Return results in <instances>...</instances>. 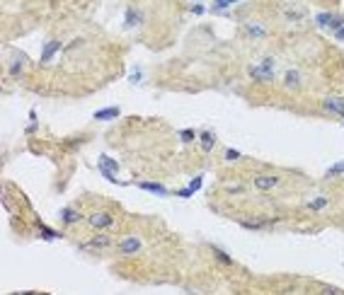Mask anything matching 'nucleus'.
<instances>
[{
  "mask_svg": "<svg viewBox=\"0 0 344 295\" xmlns=\"http://www.w3.org/2000/svg\"><path fill=\"white\" fill-rule=\"evenodd\" d=\"M342 124H344V121H342Z\"/></svg>",
  "mask_w": 344,
  "mask_h": 295,
  "instance_id": "obj_28",
  "label": "nucleus"
},
{
  "mask_svg": "<svg viewBox=\"0 0 344 295\" xmlns=\"http://www.w3.org/2000/svg\"><path fill=\"white\" fill-rule=\"evenodd\" d=\"M235 3H240V0H213L211 10H213V13H223V10H228L231 5H235Z\"/></svg>",
  "mask_w": 344,
  "mask_h": 295,
  "instance_id": "obj_20",
  "label": "nucleus"
},
{
  "mask_svg": "<svg viewBox=\"0 0 344 295\" xmlns=\"http://www.w3.org/2000/svg\"><path fill=\"white\" fill-rule=\"evenodd\" d=\"M201 184H204V177L199 174V177H194V182L189 184L187 189H179L177 196H179V198H189V196H194V194H196V191L201 189Z\"/></svg>",
  "mask_w": 344,
  "mask_h": 295,
  "instance_id": "obj_9",
  "label": "nucleus"
},
{
  "mask_svg": "<svg viewBox=\"0 0 344 295\" xmlns=\"http://www.w3.org/2000/svg\"><path fill=\"white\" fill-rule=\"evenodd\" d=\"M192 13H194V15H201V13H204V8H201V5H194Z\"/></svg>",
  "mask_w": 344,
  "mask_h": 295,
  "instance_id": "obj_27",
  "label": "nucleus"
},
{
  "mask_svg": "<svg viewBox=\"0 0 344 295\" xmlns=\"http://www.w3.org/2000/svg\"><path fill=\"white\" fill-rule=\"evenodd\" d=\"M138 189L151 191V194H155V196H167V194H170L163 184H155V182H138Z\"/></svg>",
  "mask_w": 344,
  "mask_h": 295,
  "instance_id": "obj_10",
  "label": "nucleus"
},
{
  "mask_svg": "<svg viewBox=\"0 0 344 295\" xmlns=\"http://www.w3.org/2000/svg\"><path fill=\"white\" fill-rule=\"evenodd\" d=\"M337 174H344V162H334L327 172H325V177L330 179V177H337Z\"/></svg>",
  "mask_w": 344,
  "mask_h": 295,
  "instance_id": "obj_22",
  "label": "nucleus"
},
{
  "mask_svg": "<svg viewBox=\"0 0 344 295\" xmlns=\"http://www.w3.org/2000/svg\"><path fill=\"white\" fill-rule=\"evenodd\" d=\"M119 114H122V109H119V107H104V109L95 112V119H97V121H111V119H117Z\"/></svg>",
  "mask_w": 344,
  "mask_h": 295,
  "instance_id": "obj_13",
  "label": "nucleus"
},
{
  "mask_svg": "<svg viewBox=\"0 0 344 295\" xmlns=\"http://www.w3.org/2000/svg\"><path fill=\"white\" fill-rule=\"evenodd\" d=\"M111 244V237H107V235H97V237H92L90 242H85L83 247L85 249H104V247H109Z\"/></svg>",
  "mask_w": 344,
  "mask_h": 295,
  "instance_id": "obj_11",
  "label": "nucleus"
},
{
  "mask_svg": "<svg viewBox=\"0 0 344 295\" xmlns=\"http://www.w3.org/2000/svg\"><path fill=\"white\" fill-rule=\"evenodd\" d=\"M248 34L255 37V39H262V37L267 34V27H262L260 22H252V25H248Z\"/></svg>",
  "mask_w": 344,
  "mask_h": 295,
  "instance_id": "obj_18",
  "label": "nucleus"
},
{
  "mask_svg": "<svg viewBox=\"0 0 344 295\" xmlns=\"http://www.w3.org/2000/svg\"><path fill=\"white\" fill-rule=\"evenodd\" d=\"M39 232H42L44 239H58V237H61V232H56V230H49L46 225H39Z\"/></svg>",
  "mask_w": 344,
  "mask_h": 295,
  "instance_id": "obj_23",
  "label": "nucleus"
},
{
  "mask_svg": "<svg viewBox=\"0 0 344 295\" xmlns=\"http://www.w3.org/2000/svg\"><path fill=\"white\" fill-rule=\"evenodd\" d=\"M284 85H286V87H291V90H296V87L301 85V73L293 71V68H291V71H286V75H284Z\"/></svg>",
  "mask_w": 344,
  "mask_h": 295,
  "instance_id": "obj_15",
  "label": "nucleus"
},
{
  "mask_svg": "<svg viewBox=\"0 0 344 295\" xmlns=\"http://www.w3.org/2000/svg\"><path fill=\"white\" fill-rule=\"evenodd\" d=\"M213 145H216V133H213V131H204V133H201V150H204V153H211Z\"/></svg>",
  "mask_w": 344,
  "mask_h": 295,
  "instance_id": "obj_14",
  "label": "nucleus"
},
{
  "mask_svg": "<svg viewBox=\"0 0 344 295\" xmlns=\"http://www.w3.org/2000/svg\"><path fill=\"white\" fill-rule=\"evenodd\" d=\"M269 223H276V220H243V227L245 230H262V227H267Z\"/></svg>",
  "mask_w": 344,
  "mask_h": 295,
  "instance_id": "obj_17",
  "label": "nucleus"
},
{
  "mask_svg": "<svg viewBox=\"0 0 344 295\" xmlns=\"http://www.w3.org/2000/svg\"><path fill=\"white\" fill-rule=\"evenodd\" d=\"M97 167H99V172H102V177L107 179V182H114V184H122L119 179H117V169H119V165L111 160L109 155H99V160H97Z\"/></svg>",
  "mask_w": 344,
  "mask_h": 295,
  "instance_id": "obj_2",
  "label": "nucleus"
},
{
  "mask_svg": "<svg viewBox=\"0 0 344 295\" xmlns=\"http://www.w3.org/2000/svg\"><path fill=\"white\" fill-rule=\"evenodd\" d=\"M61 220H63V225L78 223V220H80V213L73 211V208H63V211H61Z\"/></svg>",
  "mask_w": 344,
  "mask_h": 295,
  "instance_id": "obj_16",
  "label": "nucleus"
},
{
  "mask_svg": "<svg viewBox=\"0 0 344 295\" xmlns=\"http://www.w3.org/2000/svg\"><path fill=\"white\" fill-rule=\"evenodd\" d=\"M143 22V13L136 10V8H131V10H126V17H124V27H138Z\"/></svg>",
  "mask_w": 344,
  "mask_h": 295,
  "instance_id": "obj_12",
  "label": "nucleus"
},
{
  "mask_svg": "<svg viewBox=\"0 0 344 295\" xmlns=\"http://www.w3.org/2000/svg\"><path fill=\"white\" fill-rule=\"evenodd\" d=\"M58 49H61V42H46L44 44V51H42V66H46V63H49V61H51V58L56 56V54H58Z\"/></svg>",
  "mask_w": 344,
  "mask_h": 295,
  "instance_id": "obj_8",
  "label": "nucleus"
},
{
  "mask_svg": "<svg viewBox=\"0 0 344 295\" xmlns=\"http://www.w3.org/2000/svg\"><path fill=\"white\" fill-rule=\"evenodd\" d=\"M250 78L257 83H272L274 80V58H264L257 66L250 68Z\"/></svg>",
  "mask_w": 344,
  "mask_h": 295,
  "instance_id": "obj_1",
  "label": "nucleus"
},
{
  "mask_svg": "<svg viewBox=\"0 0 344 295\" xmlns=\"http://www.w3.org/2000/svg\"><path fill=\"white\" fill-rule=\"evenodd\" d=\"M252 184H255V189H260V191H272L276 184H279V177H276V174H257Z\"/></svg>",
  "mask_w": 344,
  "mask_h": 295,
  "instance_id": "obj_5",
  "label": "nucleus"
},
{
  "mask_svg": "<svg viewBox=\"0 0 344 295\" xmlns=\"http://www.w3.org/2000/svg\"><path fill=\"white\" fill-rule=\"evenodd\" d=\"M141 247H143V244H141V239L138 237H126V239L119 242V252L124 254V256H129V254H138L141 252Z\"/></svg>",
  "mask_w": 344,
  "mask_h": 295,
  "instance_id": "obj_6",
  "label": "nucleus"
},
{
  "mask_svg": "<svg viewBox=\"0 0 344 295\" xmlns=\"http://www.w3.org/2000/svg\"><path fill=\"white\" fill-rule=\"evenodd\" d=\"M211 252H213V256L218 259L220 264H228V266L233 264V259H231V254H225V252H223V249H220V247H216V244L211 247Z\"/></svg>",
  "mask_w": 344,
  "mask_h": 295,
  "instance_id": "obj_19",
  "label": "nucleus"
},
{
  "mask_svg": "<svg viewBox=\"0 0 344 295\" xmlns=\"http://www.w3.org/2000/svg\"><path fill=\"white\" fill-rule=\"evenodd\" d=\"M240 157H243V155H240V150H235V148H228V150H225V160H228V162H235V160H240Z\"/></svg>",
  "mask_w": 344,
  "mask_h": 295,
  "instance_id": "obj_25",
  "label": "nucleus"
},
{
  "mask_svg": "<svg viewBox=\"0 0 344 295\" xmlns=\"http://www.w3.org/2000/svg\"><path fill=\"white\" fill-rule=\"evenodd\" d=\"M334 37H337V39H339V42H344V25L339 29H337V32H334Z\"/></svg>",
  "mask_w": 344,
  "mask_h": 295,
  "instance_id": "obj_26",
  "label": "nucleus"
},
{
  "mask_svg": "<svg viewBox=\"0 0 344 295\" xmlns=\"http://www.w3.org/2000/svg\"><path fill=\"white\" fill-rule=\"evenodd\" d=\"M87 223H90V227H97V230H109L111 225H114V218H111L109 213H92L87 218Z\"/></svg>",
  "mask_w": 344,
  "mask_h": 295,
  "instance_id": "obj_4",
  "label": "nucleus"
},
{
  "mask_svg": "<svg viewBox=\"0 0 344 295\" xmlns=\"http://www.w3.org/2000/svg\"><path fill=\"white\" fill-rule=\"evenodd\" d=\"M315 25L322 29H332V32H337V29L344 25V17L337 13H317L315 15Z\"/></svg>",
  "mask_w": 344,
  "mask_h": 295,
  "instance_id": "obj_3",
  "label": "nucleus"
},
{
  "mask_svg": "<svg viewBox=\"0 0 344 295\" xmlns=\"http://www.w3.org/2000/svg\"><path fill=\"white\" fill-rule=\"evenodd\" d=\"M322 107L327 109L330 114H337L344 119V97H327L322 102Z\"/></svg>",
  "mask_w": 344,
  "mask_h": 295,
  "instance_id": "obj_7",
  "label": "nucleus"
},
{
  "mask_svg": "<svg viewBox=\"0 0 344 295\" xmlns=\"http://www.w3.org/2000/svg\"><path fill=\"white\" fill-rule=\"evenodd\" d=\"M325 206H327V198H325V196H317L315 201H310V203H308V208H310V211H322Z\"/></svg>",
  "mask_w": 344,
  "mask_h": 295,
  "instance_id": "obj_21",
  "label": "nucleus"
},
{
  "mask_svg": "<svg viewBox=\"0 0 344 295\" xmlns=\"http://www.w3.org/2000/svg\"><path fill=\"white\" fill-rule=\"evenodd\" d=\"M179 138H182V143H192L194 138H196V133H194L192 128H182V131H179Z\"/></svg>",
  "mask_w": 344,
  "mask_h": 295,
  "instance_id": "obj_24",
  "label": "nucleus"
}]
</instances>
